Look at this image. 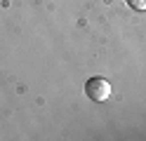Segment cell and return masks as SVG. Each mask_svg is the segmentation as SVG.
Segmentation results:
<instances>
[{
	"mask_svg": "<svg viewBox=\"0 0 146 141\" xmlns=\"http://www.w3.org/2000/svg\"><path fill=\"white\" fill-rule=\"evenodd\" d=\"M127 5H130L132 9H137V12H144L146 9V0H127Z\"/></svg>",
	"mask_w": 146,
	"mask_h": 141,
	"instance_id": "7a4b0ae2",
	"label": "cell"
},
{
	"mask_svg": "<svg viewBox=\"0 0 146 141\" xmlns=\"http://www.w3.org/2000/svg\"><path fill=\"white\" fill-rule=\"evenodd\" d=\"M85 94L92 101H106L108 97H111V82L104 80V78H92V80H87L85 82Z\"/></svg>",
	"mask_w": 146,
	"mask_h": 141,
	"instance_id": "6da1fadb",
	"label": "cell"
}]
</instances>
